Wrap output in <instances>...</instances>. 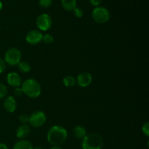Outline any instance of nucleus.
<instances>
[{"label":"nucleus","mask_w":149,"mask_h":149,"mask_svg":"<svg viewBox=\"0 0 149 149\" xmlns=\"http://www.w3.org/2000/svg\"><path fill=\"white\" fill-rule=\"evenodd\" d=\"M68 138V132L61 125H53L47 134V140L52 146H61Z\"/></svg>","instance_id":"nucleus-1"},{"label":"nucleus","mask_w":149,"mask_h":149,"mask_svg":"<svg viewBox=\"0 0 149 149\" xmlns=\"http://www.w3.org/2000/svg\"><path fill=\"white\" fill-rule=\"evenodd\" d=\"M21 89L23 94L30 98H36L42 93V87L37 80L34 79H28L23 81Z\"/></svg>","instance_id":"nucleus-2"},{"label":"nucleus","mask_w":149,"mask_h":149,"mask_svg":"<svg viewBox=\"0 0 149 149\" xmlns=\"http://www.w3.org/2000/svg\"><path fill=\"white\" fill-rule=\"evenodd\" d=\"M103 146V139L98 133L87 134L81 140L82 149H102Z\"/></svg>","instance_id":"nucleus-3"},{"label":"nucleus","mask_w":149,"mask_h":149,"mask_svg":"<svg viewBox=\"0 0 149 149\" xmlns=\"http://www.w3.org/2000/svg\"><path fill=\"white\" fill-rule=\"evenodd\" d=\"M21 58L22 54L20 49L16 47H11L4 53V60L7 65L10 66H15L21 61Z\"/></svg>","instance_id":"nucleus-4"},{"label":"nucleus","mask_w":149,"mask_h":149,"mask_svg":"<svg viewBox=\"0 0 149 149\" xmlns=\"http://www.w3.org/2000/svg\"><path fill=\"white\" fill-rule=\"evenodd\" d=\"M92 17L95 22L100 24L106 23L110 20L111 14L109 10L104 7H96L92 12Z\"/></svg>","instance_id":"nucleus-5"},{"label":"nucleus","mask_w":149,"mask_h":149,"mask_svg":"<svg viewBox=\"0 0 149 149\" xmlns=\"http://www.w3.org/2000/svg\"><path fill=\"white\" fill-rule=\"evenodd\" d=\"M47 121V116L42 111H36L29 116V123L34 128H39L43 126Z\"/></svg>","instance_id":"nucleus-6"},{"label":"nucleus","mask_w":149,"mask_h":149,"mask_svg":"<svg viewBox=\"0 0 149 149\" xmlns=\"http://www.w3.org/2000/svg\"><path fill=\"white\" fill-rule=\"evenodd\" d=\"M36 25L40 31H47L52 27V17L47 13H42L36 18Z\"/></svg>","instance_id":"nucleus-7"},{"label":"nucleus","mask_w":149,"mask_h":149,"mask_svg":"<svg viewBox=\"0 0 149 149\" xmlns=\"http://www.w3.org/2000/svg\"><path fill=\"white\" fill-rule=\"evenodd\" d=\"M42 36L43 34L40 31L31 30L26 33L25 39L29 45H36L42 42Z\"/></svg>","instance_id":"nucleus-8"},{"label":"nucleus","mask_w":149,"mask_h":149,"mask_svg":"<svg viewBox=\"0 0 149 149\" xmlns=\"http://www.w3.org/2000/svg\"><path fill=\"white\" fill-rule=\"evenodd\" d=\"M92 81H93V76L90 73L87 72V71L79 74L76 79L77 84H78V86H79L80 87H82V88L90 85Z\"/></svg>","instance_id":"nucleus-9"},{"label":"nucleus","mask_w":149,"mask_h":149,"mask_svg":"<svg viewBox=\"0 0 149 149\" xmlns=\"http://www.w3.org/2000/svg\"><path fill=\"white\" fill-rule=\"evenodd\" d=\"M6 80H7V84H8L10 87H14V88L20 87L22 83H23L21 77L16 72L9 73L7 75V77H6Z\"/></svg>","instance_id":"nucleus-10"},{"label":"nucleus","mask_w":149,"mask_h":149,"mask_svg":"<svg viewBox=\"0 0 149 149\" xmlns=\"http://www.w3.org/2000/svg\"><path fill=\"white\" fill-rule=\"evenodd\" d=\"M4 109L8 113H14L17 109V102L15 98L13 95H7L4 97V103H3Z\"/></svg>","instance_id":"nucleus-11"},{"label":"nucleus","mask_w":149,"mask_h":149,"mask_svg":"<svg viewBox=\"0 0 149 149\" xmlns=\"http://www.w3.org/2000/svg\"><path fill=\"white\" fill-rule=\"evenodd\" d=\"M31 132V127L28 124L21 125L17 128L15 132L16 137L20 140L25 139L29 135Z\"/></svg>","instance_id":"nucleus-12"},{"label":"nucleus","mask_w":149,"mask_h":149,"mask_svg":"<svg viewBox=\"0 0 149 149\" xmlns=\"http://www.w3.org/2000/svg\"><path fill=\"white\" fill-rule=\"evenodd\" d=\"M33 144L31 142L26 139L17 141L13 146V149H33Z\"/></svg>","instance_id":"nucleus-13"},{"label":"nucleus","mask_w":149,"mask_h":149,"mask_svg":"<svg viewBox=\"0 0 149 149\" xmlns=\"http://www.w3.org/2000/svg\"><path fill=\"white\" fill-rule=\"evenodd\" d=\"M74 135L76 138L77 139H81L82 140L84 137L87 135V130L85 128L81 125H77L74 128Z\"/></svg>","instance_id":"nucleus-14"},{"label":"nucleus","mask_w":149,"mask_h":149,"mask_svg":"<svg viewBox=\"0 0 149 149\" xmlns=\"http://www.w3.org/2000/svg\"><path fill=\"white\" fill-rule=\"evenodd\" d=\"M61 4L66 11H73L77 7V0H61Z\"/></svg>","instance_id":"nucleus-15"},{"label":"nucleus","mask_w":149,"mask_h":149,"mask_svg":"<svg viewBox=\"0 0 149 149\" xmlns=\"http://www.w3.org/2000/svg\"><path fill=\"white\" fill-rule=\"evenodd\" d=\"M63 83L64 86L66 87H72L75 86L77 84L76 82V78H74L73 76L68 75L65 77L63 79Z\"/></svg>","instance_id":"nucleus-16"},{"label":"nucleus","mask_w":149,"mask_h":149,"mask_svg":"<svg viewBox=\"0 0 149 149\" xmlns=\"http://www.w3.org/2000/svg\"><path fill=\"white\" fill-rule=\"evenodd\" d=\"M17 67H18L19 71L23 74H28L30 72L31 69L30 64L26 61H20L17 65Z\"/></svg>","instance_id":"nucleus-17"},{"label":"nucleus","mask_w":149,"mask_h":149,"mask_svg":"<svg viewBox=\"0 0 149 149\" xmlns=\"http://www.w3.org/2000/svg\"><path fill=\"white\" fill-rule=\"evenodd\" d=\"M7 93H8V90L7 86L0 82V100L4 98L7 95Z\"/></svg>","instance_id":"nucleus-18"},{"label":"nucleus","mask_w":149,"mask_h":149,"mask_svg":"<svg viewBox=\"0 0 149 149\" xmlns=\"http://www.w3.org/2000/svg\"><path fill=\"white\" fill-rule=\"evenodd\" d=\"M53 36L51 34H49V33H46V34L43 35V36H42V42H45V44L49 45V44H52L53 42Z\"/></svg>","instance_id":"nucleus-19"},{"label":"nucleus","mask_w":149,"mask_h":149,"mask_svg":"<svg viewBox=\"0 0 149 149\" xmlns=\"http://www.w3.org/2000/svg\"><path fill=\"white\" fill-rule=\"evenodd\" d=\"M52 4V0H39V5L43 8H48Z\"/></svg>","instance_id":"nucleus-20"},{"label":"nucleus","mask_w":149,"mask_h":149,"mask_svg":"<svg viewBox=\"0 0 149 149\" xmlns=\"http://www.w3.org/2000/svg\"><path fill=\"white\" fill-rule=\"evenodd\" d=\"M73 12H74V15L77 17H79V18H81V17H82L83 15H84V10L81 8H80V7H77L74 10H73Z\"/></svg>","instance_id":"nucleus-21"},{"label":"nucleus","mask_w":149,"mask_h":149,"mask_svg":"<svg viewBox=\"0 0 149 149\" xmlns=\"http://www.w3.org/2000/svg\"><path fill=\"white\" fill-rule=\"evenodd\" d=\"M29 115L26 114V113L21 114L20 116H19V121H20V122L22 124V125H26V124L29 123Z\"/></svg>","instance_id":"nucleus-22"},{"label":"nucleus","mask_w":149,"mask_h":149,"mask_svg":"<svg viewBox=\"0 0 149 149\" xmlns=\"http://www.w3.org/2000/svg\"><path fill=\"white\" fill-rule=\"evenodd\" d=\"M142 132L143 135L146 137L149 136V123L148 122H145L142 126Z\"/></svg>","instance_id":"nucleus-23"},{"label":"nucleus","mask_w":149,"mask_h":149,"mask_svg":"<svg viewBox=\"0 0 149 149\" xmlns=\"http://www.w3.org/2000/svg\"><path fill=\"white\" fill-rule=\"evenodd\" d=\"M6 67H7V64H6L4 58L0 57V74H2L5 71Z\"/></svg>","instance_id":"nucleus-24"},{"label":"nucleus","mask_w":149,"mask_h":149,"mask_svg":"<svg viewBox=\"0 0 149 149\" xmlns=\"http://www.w3.org/2000/svg\"><path fill=\"white\" fill-rule=\"evenodd\" d=\"M23 94V90H22L21 87H15L14 91H13V95H14V96H15V97H20Z\"/></svg>","instance_id":"nucleus-25"},{"label":"nucleus","mask_w":149,"mask_h":149,"mask_svg":"<svg viewBox=\"0 0 149 149\" xmlns=\"http://www.w3.org/2000/svg\"><path fill=\"white\" fill-rule=\"evenodd\" d=\"M90 4L94 7H98L100 4L102 3V0H89Z\"/></svg>","instance_id":"nucleus-26"},{"label":"nucleus","mask_w":149,"mask_h":149,"mask_svg":"<svg viewBox=\"0 0 149 149\" xmlns=\"http://www.w3.org/2000/svg\"><path fill=\"white\" fill-rule=\"evenodd\" d=\"M0 149H9V148H8V146H7L5 143H0Z\"/></svg>","instance_id":"nucleus-27"},{"label":"nucleus","mask_w":149,"mask_h":149,"mask_svg":"<svg viewBox=\"0 0 149 149\" xmlns=\"http://www.w3.org/2000/svg\"><path fill=\"white\" fill-rule=\"evenodd\" d=\"M49 149H62L61 146H52Z\"/></svg>","instance_id":"nucleus-28"},{"label":"nucleus","mask_w":149,"mask_h":149,"mask_svg":"<svg viewBox=\"0 0 149 149\" xmlns=\"http://www.w3.org/2000/svg\"><path fill=\"white\" fill-rule=\"evenodd\" d=\"M2 8H3V3L1 2V1L0 0V11L2 10Z\"/></svg>","instance_id":"nucleus-29"},{"label":"nucleus","mask_w":149,"mask_h":149,"mask_svg":"<svg viewBox=\"0 0 149 149\" xmlns=\"http://www.w3.org/2000/svg\"><path fill=\"white\" fill-rule=\"evenodd\" d=\"M33 149H43L41 147H35V148H33Z\"/></svg>","instance_id":"nucleus-30"}]
</instances>
